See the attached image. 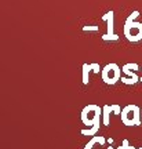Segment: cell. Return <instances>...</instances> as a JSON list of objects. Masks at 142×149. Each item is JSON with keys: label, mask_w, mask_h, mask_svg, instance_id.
<instances>
[{"label": "cell", "mask_w": 142, "mask_h": 149, "mask_svg": "<svg viewBox=\"0 0 142 149\" xmlns=\"http://www.w3.org/2000/svg\"><path fill=\"white\" fill-rule=\"evenodd\" d=\"M139 17V11H132L127 17L123 28V33L128 42L138 43L142 40V22H138L137 18Z\"/></svg>", "instance_id": "obj_1"}, {"label": "cell", "mask_w": 142, "mask_h": 149, "mask_svg": "<svg viewBox=\"0 0 142 149\" xmlns=\"http://www.w3.org/2000/svg\"><path fill=\"white\" fill-rule=\"evenodd\" d=\"M121 122L124 126H139L142 124V113L137 105H127L121 109Z\"/></svg>", "instance_id": "obj_2"}, {"label": "cell", "mask_w": 142, "mask_h": 149, "mask_svg": "<svg viewBox=\"0 0 142 149\" xmlns=\"http://www.w3.org/2000/svg\"><path fill=\"white\" fill-rule=\"evenodd\" d=\"M101 117H102V108H100L95 104H90V105L84 107L81 111V115H80L81 123L88 127L94 126L98 120H101Z\"/></svg>", "instance_id": "obj_3"}, {"label": "cell", "mask_w": 142, "mask_h": 149, "mask_svg": "<svg viewBox=\"0 0 142 149\" xmlns=\"http://www.w3.org/2000/svg\"><path fill=\"white\" fill-rule=\"evenodd\" d=\"M101 77L104 80V83H106V84L109 86L116 84L121 79V68L115 62L105 65L102 68V72H101Z\"/></svg>", "instance_id": "obj_4"}, {"label": "cell", "mask_w": 142, "mask_h": 149, "mask_svg": "<svg viewBox=\"0 0 142 149\" xmlns=\"http://www.w3.org/2000/svg\"><path fill=\"white\" fill-rule=\"evenodd\" d=\"M102 21L106 22V32L102 35V40L105 42H116L119 40V36L115 33V13L108 11L102 15Z\"/></svg>", "instance_id": "obj_5"}, {"label": "cell", "mask_w": 142, "mask_h": 149, "mask_svg": "<svg viewBox=\"0 0 142 149\" xmlns=\"http://www.w3.org/2000/svg\"><path fill=\"white\" fill-rule=\"evenodd\" d=\"M111 113H112L111 105H105L102 108V124H105V126L111 124Z\"/></svg>", "instance_id": "obj_6"}, {"label": "cell", "mask_w": 142, "mask_h": 149, "mask_svg": "<svg viewBox=\"0 0 142 149\" xmlns=\"http://www.w3.org/2000/svg\"><path fill=\"white\" fill-rule=\"evenodd\" d=\"M101 120H102V119H101ZM101 120H98L94 126L88 127V130H81V131H80V134H81V135H87V137H88V135H91V137L97 135L98 130H100V126H101Z\"/></svg>", "instance_id": "obj_7"}, {"label": "cell", "mask_w": 142, "mask_h": 149, "mask_svg": "<svg viewBox=\"0 0 142 149\" xmlns=\"http://www.w3.org/2000/svg\"><path fill=\"white\" fill-rule=\"evenodd\" d=\"M81 72H83V84L87 86L90 83V72H93V70H91L90 64H83Z\"/></svg>", "instance_id": "obj_8"}, {"label": "cell", "mask_w": 142, "mask_h": 149, "mask_svg": "<svg viewBox=\"0 0 142 149\" xmlns=\"http://www.w3.org/2000/svg\"><path fill=\"white\" fill-rule=\"evenodd\" d=\"M120 81L124 83V84H127V86H132V84H137L139 80H135V79H132V77H128V76H121Z\"/></svg>", "instance_id": "obj_9"}, {"label": "cell", "mask_w": 142, "mask_h": 149, "mask_svg": "<svg viewBox=\"0 0 142 149\" xmlns=\"http://www.w3.org/2000/svg\"><path fill=\"white\" fill-rule=\"evenodd\" d=\"M121 72L126 74V76H128V77H132V79L135 80H139L141 77H138V74L135 70H130V69H126V68H121Z\"/></svg>", "instance_id": "obj_10"}, {"label": "cell", "mask_w": 142, "mask_h": 149, "mask_svg": "<svg viewBox=\"0 0 142 149\" xmlns=\"http://www.w3.org/2000/svg\"><path fill=\"white\" fill-rule=\"evenodd\" d=\"M121 68H126V69H130V70H139V65L135 64V62H130V64H126V65H123Z\"/></svg>", "instance_id": "obj_11"}, {"label": "cell", "mask_w": 142, "mask_h": 149, "mask_svg": "<svg viewBox=\"0 0 142 149\" xmlns=\"http://www.w3.org/2000/svg\"><path fill=\"white\" fill-rule=\"evenodd\" d=\"M83 31H84V32H98V31H100V26H97V25H84V26H83Z\"/></svg>", "instance_id": "obj_12"}, {"label": "cell", "mask_w": 142, "mask_h": 149, "mask_svg": "<svg viewBox=\"0 0 142 149\" xmlns=\"http://www.w3.org/2000/svg\"><path fill=\"white\" fill-rule=\"evenodd\" d=\"M117 149H135V146H131V145L128 144V141H127V139H123L121 145Z\"/></svg>", "instance_id": "obj_13"}, {"label": "cell", "mask_w": 142, "mask_h": 149, "mask_svg": "<svg viewBox=\"0 0 142 149\" xmlns=\"http://www.w3.org/2000/svg\"><path fill=\"white\" fill-rule=\"evenodd\" d=\"M90 66H91V70H93L94 73H100V72H102V68L100 66V64H90Z\"/></svg>", "instance_id": "obj_14"}, {"label": "cell", "mask_w": 142, "mask_h": 149, "mask_svg": "<svg viewBox=\"0 0 142 149\" xmlns=\"http://www.w3.org/2000/svg\"><path fill=\"white\" fill-rule=\"evenodd\" d=\"M111 107H112V113L113 115H120L121 113V109L119 105H111Z\"/></svg>", "instance_id": "obj_15"}, {"label": "cell", "mask_w": 142, "mask_h": 149, "mask_svg": "<svg viewBox=\"0 0 142 149\" xmlns=\"http://www.w3.org/2000/svg\"><path fill=\"white\" fill-rule=\"evenodd\" d=\"M108 149H113V146H108Z\"/></svg>", "instance_id": "obj_16"}, {"label": "cell", "mask_w": 142, "mask_h": 149, "mask_svg": "<svg viewBox=\"0 0 142 149\" xmlns=\"http://www.w3.org/2000/svg\"><path fill=\"white\" fill-rule=\"evenodd\" d=\"M139 81H141V83H142V77H141V79H139Z\"/></svg>", "instance_id": "obj_17"}, {"label": "cell", "mask_w": 142, "mask_h": 149, "mask_svg": "<svg viewBox=\"0 0 142 149\" xmlns=\"http://www.w3.org/2000/svg\"><path fill=\"white\" fill-rule=\"evenodd\" d=\"M138 149H142V146H141V148H138Z\"/></svg>", "instance_id": "obj_18"}, {"label": "cell", "mask_w": 142, "mask_h": 149, "mask_svg": "<svg viewBox=\"0 0 142 149\" xmlns=\"http://www.w3.org/2000/svg\"><path fill=\"white\" fill-rule=\"evenodd\" d=\"M141 70H142V66H141Z\"/></svg>", "instance_id": "obj_19"}]
</instances>
